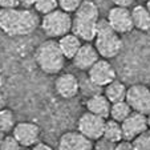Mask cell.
I'll return each instance as SVG.
<instances>
[{
  "label": "cell",
  "mask_w": 150,
  "mask_h": 150,
  "mask_svg": "<svg viewBox=\"0 0 150 150\" xmlns=\"http://www.w3.org/2000/svg\"><path fill=\"white\" fill-rule=\"evenodd\" d=\"M35 61L40 71L52 76L64 69L67 59L60 49L59 41H56V39H48L37 47L35 52Z\"/></svg>",
  "instance_id": "cell-2"
},
{
  "label": "cell",
  "mask_w": 150,
  "mask_h": 150,
  "mask_svg": "<svg viewBox=\"0 0 150 150\" xmlns=\"http://www.w3.org/2000/svg\"><path fill=\"white\" fill-rule=\"evenodd\" d=\"M92 150H93V149H92Z\"/></svg>",
  "instance_id": "cell-37"
},
{
  "label": "cell",
  "mask_w": 150,
  "mask_h": 150,
  "mask_svg": "<svg viewBox=\"0 0 150 150\" xmlns=\"http://www.w3.org/2000/svg\"><path fill=\"white\" fill-rule=\"evenodd\" d=\"M133 112V109L130 108V105L126 102V100L124 101H118L112 104L110 106V114H109V118L114 120V121L122 122L124 120L127 118V116Z\"/></svg>",
  "instance_id": "cell-21"
},
{
  "label": "cell",
  "mask_w": 150,
  "mask_h": 150,
  "mask_svg": "<svg viewBox=\"0 0 150 150\" xmlns=\"http://www.w3.org/2000/svg\"><path fill=\"white\" fill-rule=\"evenodd\" d=\"M32 150H53V147H51L48 144H44V142H37L32 146Z\"/></svg>",
  "instance_id": "cell-30"
},
{
  "label": "cell",
  "mask_w": 150,
  "mask_h": 150,
  "mask_svg": "<svg viewBox=\"0 0 150 150\" xmlns=\"http://www.w3.org/2000/svg\"><path fill=\"white\" fill-rule=\"evenodd\" d=\"M15 125L16 124H15L13 112L7 108L0 109V132H3L4 134L9 133L13 130Z\"/></svg>",
  "instance_id": "cell-22"
},
{
  "label": "cell",
  "mask_w": 150,
  "mask_h": 150,
  "mask_svg": "<svg viewBox=\"0 0 150 150\" xmlns=\"http://www.w3.org/2000/svg\"><path fill=\"white\" fill-rule=\"evenodd\" d=\"M72 32L76 36H79L82 41L91 42L96 39L97 35V21L92 20H85L81 17H73V24H72Z\"/></svg>",
  "instance_id": "cell-14"
},
{
  "label": "cell",
  "mask_w": 150,
  "mask_h": 150,
  "mask_svg": "<svg viewBox=\"0 0 150 150\" xmlns=\"http://www.w3.org/2000/svg\"><path fill=\"white\" fill-rule=\"evenodd\" d=\"M145 6H146V7H147V9L150 11V0H149V1H146V4H145Z\"/></svg>",
  "instance_id": "cell-35"
},
{
  "label": "cell",
  "mask_w": 150,
  "mask_h": 150,
  "mask_svg": "<svg viewBox=\"0 0 150 150\" xmlns=\"http://www.w3.org/2000/svg\"><path fill=\"white\" fill-rule=\"evenodd\" d=\"M121 126L124 132V139H129V141H133L137 136L149 130L146 114L134 110L127 116L126 120L121 122Z\"/></svg>",
  "instance_id": "cell-9"
},
{
  "label": "cell",
  "mask_w": 150,
  "mask_h": 150,
  "mask_svg": "<svg viewBox=\"0 0 150 150\" xmlns=\"http://www.w3.org/2000/svg\"><path fill=\"white\" fill-rule=\"evenodd\" d=\"M136 0H112V3L114 6H121V7H130L132 4H134Z\"/></svg>",
  "instance_id": "cell-29"
},
{
  "label": "cell",
  "mask_w": 150,
  "mask_h": 150,
  "mask_svg": "<svg viewBox=\"0 0 150 150\" xmlns=\"http://www.w3.org/2000/svg\"><path fill=\"white\" fill-rule=\"evenodd\" d=\"M4 136H6V134H4L3 132H0V142H1V139L4 138Z\"/></svg>",
  "instance_id": "cell-34"
},
{
  "label": "cell",
  "mask_w": 150,
  "mask_h": 150,
  "mask_svg": "<svg viewBox=\"0 0 150 150\" xmlns=\"http://www.w3.org/2000/svg\"><path fill=\"white\" fill-rule=\"evenodd\" d=\"M93 142L79 130L67 132L60 137L59 150H92Z\"/></svg>",
  "instance_id": "cell-12"
},
{
  "label": "cell",
  "mask_w": 150,
  "mask_h": 150,
  "mask_svg": "<svg viewBox=\"0 0 150 150\" xmlns=\"http://www.w3.org/2000/svg\"><path fill=\"white\" fill-rule=\"evenodd\" d=\"M132 142L136 150H150V130L137 136Z\"/></svg>",
  "instance_id": "cell-24"
},
{
  "label": "cell",
  "mask_w": 150,
  "mask_h": 150,
  "mask_svg": "<svg viewBox=\"0 0 150 150\" xmlns=\"http://www.w3.org/2000/svg\"><path fill=\"white\" fill-rule=\"evenodd\" d=\"M21 145L16 138L12 136H4V138L0 142V150H20Z\"/></svg>",
  "instance_id": "cell-25"
},
{
  "label": "cell",
  "mask_w": 150,
  "mask_h": 150,
  "mask_svg": "<svg viewBox=\"0 0 150 150\" xmlns=\"http://www.w3.org/2000/svg\"><path fill=\"white\" fill-rule=\"evenodd\" d=\"M93 41L97 52L102 59H114L122 51L121 35L112 28L108 19L97 20V35Z\"/></svg>",
  "instance_id": "cell-3"
},
{
  "label": "cell",
  "mask_w": 150,
  "mask_h": 150,
  "mask_svg": "<svg viewBox=\"0 0 150 150\" xmlns=\"http://www.w3.org/2000/svg\"><path fill=\"white\" fill-rule=\"evenodd\" d=\"M144 1H145V3H146V1H149V0H144Z\"/></svg>",
  "instance_id": "cell-36"
},
{
  "label": "cell",
  "mask_w": 150,
  "mask_h": 150,
  "mask_svg": "<svg viewBox=\"0 0 150 150\" xmlns=\"http://www.w3.org/2000/svg\"><path fill=\"white\" fill-rule=\"evenodd\" d=\"M106 19H108L109 24L112 25V28L120 35H126L134 29L132 11L129 9V7H112L108 12Z\"/></svg>",
  "instance_id": "cell-7"
},
{
  "label": "cell",
  "mask_w": 150,
  "mask_h": 150,
  "mask_svg": "<svg viewBox=\"0 0 150 150\" xmlns=\"http://www.w3.org/2000/svg\"><path fill=\"white\" fill-rule=\"evenodd\" d=\"M4 105H6V98H4L3 93H0V109H3Z\"/></svg>",
  "instance_id": "cell-32"
},
{
  "label": "cell",
  "mask_w": 150,
  "mask_h": 150,
  "mask_svg": "<svg viewBox=\"0 0 150 150\" xmlns=\"http://www.w3.org/2000/svg\"><path fill=\"white\" fill-rule=\"evenodd\" d=\"M88 79L96 86H106L112 81L116 80V69L109 60L98 59L88 71Z\"/></svg>",
  "instance_id": "cell-8"
},
{
  "label": "cell",
  "mask_w": 150,
  "mask_h": 150,
  "mask_svg": "<svg viewBox=\"0 0 150 150\" xmlns=\"http://www.w3.org/2000/svg\"><path fill=\"white\" fill-rule=\"evenodd\" d=\"M98 59H100V54H98V52H97L94 44L82 42L81 48L79 49L76 56L72 59V62H73V65L76 67L77 69L88 72Z\"/></svg>",
  "instance_id": "cell-13"
},
{
  "label": "cell",
  "mask_w": 150,
  "mask_h": 150,
  "mask_svg": "<svg viewBox=\"0 0 150 150\" xmlns=\"http://www.w3.org/2000/svg\"><path fill=\"white\" fill-rule=\"evenodd\" d=\"M73 17L71 13L57 8L51 13H47L40 20V28L49 39H60L64 35L72 32Z\"/></svg>",
  "instance_id": "cell-4"
},
{
  "label": "cell",
  "mask_w": 150,
  "mask_h": 150,
  "mask_svg": "<svg viewBox=\"0 0 150 150\" xmlns=\"http://www.w3.org/2000/svg\"><path fill=\"white\" fill-rule=\"evenodd\" d=\"M126 102L134 112L150 113V88L144 84H134L127 88Z\"/></svg>",
  "instance_id": "cell-6"
},
{
  "label": "cell",
  "mask_w": 150,
  "mask_h": 150,
  "mask_svg": "<svg viewBox=\"0 0 150 150\" xmlns=\"http://www.w3.org/2000/svg\"><path fill=\"white\" fill-rule=\"evenodd\" d=\"M113 150H136V149H134L132 141H129V139H122V141L114 144Z\"/></svg>",
  "instance_id": "cell-27"
},
{
  "label": "cell",
  "mask_w": 150,
  "mask_h": 150,
  "mask_svg": "<svg viewBox=\"0 0 150 150\" xmlns=\"http://www.w3.org/2000/svg\"><path fill=\"white\" fill-rule=\"evenodd\" d=\"M33 8L37 13L44 16V15L51 13L54 9L59 8V1L57 0H36Z\"/></svg>",
  "instance_id": "cell-23"
},
{
  "label": "cell",
  "mask_w": 150,
  "mask_h": 150,
  "mask_svg": "<svg viewBox=\"0 0 150 150\" xmlns=\"http://www.w3.org/2000/svg\"><path fill=\"white\" fill-rule=\"evenodd\" d=\"M102 138L108 139V141L117 144V142L124 139V132H122L121 122L114 121V120H106L105 122V129H104V136Z\"/></svg>",
  "instance_id": "cell-20"
},
{
  "label": "cell",
  "mask_w": 150,
  "mask_h": 150,
  "mask_svg": "<svg viewBox=\"0 0 150 150\" xmlns=\"http://www.w3.org/2000/svg\"><path fill=\"white\" fill-rule=\"evenodd\" d=\"M57 41H59V47L67 60L73 59L82 45V40L79 36H76L73 32H69V33L64 35Z\"/></svg>",
  "instance_id": "cell-16"
},
{
  "label": "cell",
  "mask_w": 150,
  "mask_h": 150,
  "mask_svg": "<svg viewBox=\"0 0 150 150\" xmlns=\"http://www.w3.org/2000/svg\"><path fill=\"white\" fill-rule=\"evenodd\" d=\"M12 132H13V137L20 142L21 146H33L39 142L40 127L35 122H17Z\"/></svg>",
  "instance_id": "cell-10"
},
{
  "label": "cell",
  "mask_w": 150,
  "mask_h": 150,
  "mask_svg": "<svg viewBox=\"0 0 150 150\" xmlns=\"http://www.w3.org/2000/svg\"><path fill=\"white\" fill-rule=\"evenodd\" d=\"M105 122H106L105 118L86 110L80 116L77 121V130L92 141H98L104 136Z\"/></svg>",
  "instance_id": "cell-5"
},
{
  "label": "cell",
  "mask_w": 150,
  "mask_h": 150,
  "mask_svg": "<svg viewBox=\"0 0 150 150\" xmlns=\"http://www.w3.org/2000/svg\"><path fill=\"white\" fill-rule=\"evenodd\" d=\"M20 7L19 0H0V8L9 9V8H17Z\"/></svg>",
  "instance_id": "cell-28"
},
{
  "label": "cell",
  "mask_w": 150,
  "mask_h": 150,
  "mask_svg": "<svg viewBox=\"0 0 150 150\" xmlns=\"http://www.w3.org/2000/svg\"><path fill=\"white\" fill-rule=\"evenodd\" d=\"M132 11V19H133L134 28L142 32L150 31V11L146 6H134Z\"/></svg>",
  "instance_id": "cell-17"
},
{
  "label": "cell",
  "mask_w": 150,
  "mask_h": 150,
  "mask_svg": "<svg viewBox=\"0 0 150 150\" xmlns=\"http://www.w3.org/2000/svg\"><path fill=\"white\" fill-rule=\"evenodd\" d=\"M20 1V7H24V8H32L35 6V1L36 0H19Z\"/></svg>",
  "instance_id": "cell-31"
},
{
  "label": "cell",
  "mask_w": 150,
  "mask_h": 150,
  "mask_svg": "<svg viewBox=\"0 0 150 150\" xmlns=\"http://www.w3.org/2000/svg\"><path fill=\"white\" fill-rule=\"evenodd\" d=\"M54 91L65 100L74 98L80 91L79 79L73 73H60L54 81Z\"/></svg>",
  "instance_id": "cell-11"
},
{
  "label": "cell",
  "mask_w": 150,
  "mask_h": 150,
  "mask_svg": "<svg viewBox=\"0 0 150 150\" xmlns=\"http://www.w3.org/2000/svg\"><path fill=\"white\" fill-rule=\"evenodd\" d=\"M76 17H81L85 20H92V21H97L100 19V11L98 6L92 0H82V3L74 12Z\"/></svg>",
  "instance_id": "cell-19"
},
{
  "label": "cell",
  "mask_w": 150,
  "mask_h": 150,
  "mask_svg": "<svg viewBox=\"0 0 150 150\" xmlns=\"http://www.w3.org/2000/svg\"><path fill=\"white\" fill-rule=\"evenodd\" d=\"M110 106L112 102L106 98L105 94H92L91 97L86 98L85 101V108L86 110L93 114L102 117V118L108 120L110 114Z\"/></svg>",
  "instance_id": "cell-15"
},
{
  "label": "cell",
  "mask_w": 150,
  "mask_h": 150,
  "mask_svg": "<svg viewBox=\"0 0 150 150\" xmlns=\"http://www.w3.org/2000/svg\"><path fill=\"white\" fill-rule=\"evenodd\" d=\"M126 92H127V88L125 86L124 82L118 81V80H114V81H112L110 84H108L105 86L104 94L112 104H114V102H118V101H124L126 98Z\"/></svg>",
  "instance_id": "cell-18"
},
{
  "label": "cell",
  "mask_w": 150,
  "mask_h": 150,
  "mask_svg": "<svg viewBox=\"0 0 150 150\" xmlns=\"http://www.w3.org/2000/svg\"><path fill=\"white\" fill-rule=\"evenodd\" d=\"M57 1H59V8L68 13H74L82 3V0H57Z\"/></svg>",
  "instance_id": "cell-26"
},
{
  "label": "cell",
  "mask_w": 150,
  "mask_h": 150,
  "mask_svg": "<svg viewBox=\"0 0 150 150\" xmlns=\"http://www.w3.org/2000/svg\"><path fill=\"white\" fill-rule=\"evenodd\" d=\"M146 118H147V126H149V130H150V113L146 114Z\"/></svg>",
  "instance_id": "cell-33"
},
{
  "label": "cell",
  "mask_w": 150,
  "mask_h": 150,
  "mask_svg": "<svg viewBox=\"0 0 150 150\" xmlns=\"http://www.w3.org/2000/svg\"><path fill=\"white\" fill-rule=\"evenodd\" d=\"M37 27H40V19L37 12L31 8H0V29L7 36H28Z\"/></svg>",
  "instance_id": "cell-1"
}]
</instances>
